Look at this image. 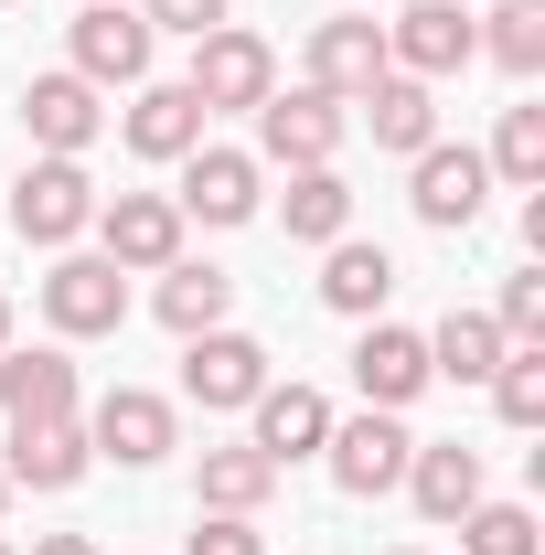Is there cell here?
Instances as JSON below:
<instances>
[{
    "label": "cell",
    "instance_id": "obj_12",
    "mask_svg": "<svg viewBox=\"0 0 545 555\" xmlns=\"http://www.w3.org/2000/svg\"><path fill=\"white\" fill-rule=\"evenodd\" d=\"M22 129H33L43 160H86L97 129H107V107H97V86H86L75 65H54V75H33V86H22Z\"/></svg>",
    "mask_w": 545,
    "mask_h": 555
},
{
    "label": "cell",
    "instance_id": "obj_34",
    "mask_svg": "<svg viewBox=\"0 0 545 555\" xmlns=\"http://www.w3.org/2000/svg\"><path fill=\"white\" fill-rule=\"evenodd\" d=\"M33 555H97V545H86V534H43Z\"/></svg>",
    "mask_w": 545,
    "mask_h": 555
},
{
    "label": "cell",
    "instance_id": "obj_11",
    "mask_svg": "<svg viewBox=\"0 0 545 555\" xmlns=\"http://www.w3.org/2000/svg\"><path fill=\"white\" fill-rule=\"evenodd\" d=\"M172 171H182V193H172L182 224H246V214L268 204V193H257V171H268L257 150H214V139H204V150H182Z\"/></svg>",
    "mask_w": 545,
    "mask_h": 555
},
{
    "label": "cell",
    "instance_id": "obj_24",
    "mask_svg": "<svg viewBox=\"0 0 545 555\" xmlns=\"http://www.w3.org/2000/svg\"><path fill=\"white\" fill-rule=\"evenodd\" d=\"M150 310H161L182 343H193V332H225V310H236V278H225V268H204V257H172Z\"/></svg>",
    "mask_w": 545,
    "mask_h": 555
},
{
    "label": "cell",
    "instance_id": "obj_17",
    "mask_svg": "<svg viewBox=\"0 0 545 555\" xmlns=\"http://www.w3.org/2000/svg\"><path fill=\"white\" fill-rule=\"evenodd\" d=\"M278 481H289V470H278L257 438H225V449H204V460H193V513H246V524H257Z\"/></svg>",
    "mask_w": 545,
    "mask_h": 555
},
{
    "label": "cell",
    "instance_id": "obj_21",
    "mask_svg": "<svg viewBox=\"0 0 545 555\" xmlns=\"http://www.w3.org/2000/svg\"><path fill=\"white\" fill-rule=\"evenodd\" d=\"M353 107H364L375 150H407V160H417V150L439 139V86H417V75H385V86H364Z\"/></svg>",
    "mask_w": 545,
    "mask_h": 555
},
{
    "label": "cell",
    "instance_id": "obj_35",
    "mask_svg": "<svg viewBox=\"0 0 545 555\" xmlns=\"http://www.w3.org/2000/svg\"><path fill=\"white\" fill-rule=\"evenodd\" d=\"M0 352H11V299H0Z\"/></svg>",
    "mask_w": 545,
    "mask_h": 555
},
{
    "label": "cell",
    "instance_id": "obj_27",
    "mask_svg": "<svg viewBox=\"0 0 545 555\" xmlns=\"http://www.w3.org/2000/svg\"><path fill=\"white\" fill-rule=\"evenodd\" d=\"M471 33L503 75H545V0H503V11H481Z\"/></svg>",
    "mask_w": 545,
    "mask_h": 555
},
{
    "label": "cell",
    "instance_id": "obj_18",
    "mask_svg": "<svg viewBox=\"0 0 545 555\" xmlns=\"http://www.w3.org/2000/svg\"><path fill=\"white\" fill-rule=\"evenodd\" d=\"M246 416H257L246 438L268 449L278 470H289V460H321V438H332V396H321V385H278L268 374V396H257Z\"/></svg>",
    "mask_w": 545,
    "mask_h": 555
},
{
    "label": "cell",
    "instance_id": "obj_6",
    "mask_svg": "<svg viewBox=\"0 0 545 555\" xmlns=\"http://www.w3.org/2000/svg\"><path fill=\"white\" fill-rule=\"evenodd\" d=\"M86 449L118 460V470H150V460L182 449V416H172V396H150V385H107L86 406Z\"/></svg>",
    "mask_w": 545,
    "mask_h": 555
},
{
    "label": "cell",
    "instance_id": "obj_38",
    "mask_svg": "<svg viewBox=\"0 0 545 555\" xmlns=\"http://www.w3.org/2000/svg\"><path fill=\"white\" fill-rule=\"evenodd\" d=\"M0 555H11V545H0Z\"/></svg>",
    "mask_w": 545,
    "mask_h": 555
},
{
    "label": "cell",
    "instance_id": "obj_5",
    "mask_svg": "<svg viewBox=\"0 0 545 555\" xmlns=\"http://www.w3.org/2000/svg\"><path fill=\"white\" fill-rule=\"evenodd\" d=\"M182 396L204 416H246L268 396V343L236 332V321H225V332H193V343H182Z\"/></svg>",
    "mask_w": 545,
    "mask_h": 555
},
{
    "label": "cell",
    "instance_id": "obj_7",
    "mask_svg": "<svg viewBox=\"0 0 545 555\" xmlns=\"http://www.w3.org/2000/svg\"><path fill=\"white\" fill-rule=\"evenodd\" d=\"M150 22H139L129 0H75V22H65V54L86 86H150Z\"/></svg>",
    "mask_w": 545,
    "mask_h": 555
},
{
    "label": "cell",
    "instance_id": "obj_4",
    "mask_svg": "<svg viewBox=\"0 0 545 555\" xmlns=\"http://www.w3.org/2000/svg\"><path fill=\"white\" fill-rule=\"evenodd\" d=\"M43 321H54L65 343H107V332L129 321V278L107 268L97 246H65V257L43 268Z\"/></svg>",
    "mask_w": 545,
    "mask_h": 555
},
{
    "label": "cell",
    "instance_id": "obj_30",
    "mask_svg": "<svg viewBox=\"0 0 545 555\" xmlns=\"http://www.w3.org/2000/svg\"><path fill=\"white\" fill-rule=\"evenodd\" d=\"M492 406H503V427H545V343H514L492 363Z\"/></svg>",
    "mask_w": 545,
    "mask_h": 555
},
{
    "label": "cell",
    "instance_id": "obj_31",
    "mask_svg": "<svg viewBox=\"0 0 545 555\" xmlns=\"http://www.w3.org/2000/svg\"><path fill=\"white\" fill-rule=\"evenodd\" d=\"M492 332H503V343H545V268H514V278H503Z\"/></svg>",
    "mask_w": 545,
    "mask_h": 555
},
{
    "label": "cell",
    "instance_id": "obj_13",
    "mask_svg": "<svg viewBox=\"0 0 545 555\" xmlns=\"http://www.w3.org/2000/svg\"><path fill=\"white\" fill-rule=\"evenodd\" d=\"M481 193H492L481 150H449V139H428V150H417V171H407L417 224H439V235H471V224H481Z\"/></svg>",
    "mask_w": 545,
    "mask_h": 555
},
{
    "label": "cell",
    "instance_id": "obj_25",
    "mask_svg": "<svg viewBox=\"0 0 545 555\" xmlns=\"http://www.w3.org/2000/svg\"><path fill=\"white\" fill-rule=\"evenodd\" d=\"M278 214H289V235H300V246H332V235H353V182H342V160H321V171H289Z\"/></svg>",
    "mask_w": 545,
    "mask_h": 555
},
{
    "label": "cell",
    "instance_id": "obj_15",
    "mask_svg": "<svg viewBox=\"0 0 545 555\" xmlns=\"http://www.w3.org/2000/svg\"><path fill=\"white\" fill-rule=\"evenodd\" d=\"M86 470H97L86 416H22V427H11V460H0V481H11V491H75Z\"/></svg>",
    "mask_w": 545,
    "mask_h": 555
},
{
    "label": "cell",
    "instance_id": "obj_8",
    "mask_svg": "<svg viewBox=\"0 0 545 555\" xmlns=\"http://www.w3.org/2000/svg\"><path fill=\"white\" fill-rule=\"evenodd\" d=\"M342 96H321V86H278L268 107H257V160H278V171H321V160H342Z\"/></svg>",
    "mask_w": 545,
    "mask_h": 555
},
{
    "label": "cell",
    "instance_id": "obj_28",
    "mask_svg": "<svg viewBox=\"0 0 545 555\" xmlns=\"http://www.w3.org/2000/svg\"><path fill=\"white\" fill-rule=\"evenodd\" d=\"M481 171L514 182V193H545V107H503V129H492V150H481Z\"/></svg>",
    "mask_w": 545,
    "mask_h": 555
},
{
    "label": "cell",
    "instance_id": "obj_16",
    "mask_svg": "<svg viewBox=\"0 0 545 555\" xmlns=\"http://www.w3.org/2000/svg\"><path fill=\"white\" fill-rule=\"evenodd\" d=\"M300 65H310V86H321V96H342V107H353L364 86H385V75H396V65H385V22H375V11H342V22H321Z\"/></svg>",
    "mask_w": 545,
    "mask_h": 555
},
{
    "label": "cell",
    "instance_id": "obj_33",
    "mask_svg": "<svg viewBox=\"0 0 545 555\" xmlns=\"http://www.w3.org/2000/svg\"><path fill=\"white\" fill-rule=\"evenodd\" d=\"M139 22L150 33H214V22H236V0H139Z\"/></svg>",
    "mask_w": 545,
    "mask_h": 555
},
{
    "label": "cell",
    "instance_id": "obj_20",
    "mask_svg": "<svg viewBox=\"0 0 545 555\" xmlns=\"http://www.w3.org/2000/svg\"><path fill=\"white\" fill-rule=\"evenodd\" d=\"M396 491H417V513H428V524H460V513L481 502V449H460V438H417Z\"/></svg>",
    "mask_w": 545,
    "mask_h": 555
},
{
    "label": "cell",
    "instance_id": "obj_32",
    "mask_svg": "<svg viewBox=\"0 0 545 555\" xmlns=\"http://www.w3.org/2000/svg\"><path fill=\"white\" fill-rule=\"evenodd\" d=\"M182 555H268V534H257L246 513H193V545Z\"/></svg>",
    "mask_w": 545,
    "mask_h": 555
},
{
    "label": "cell",
    "instance_id": "obj_14",
    "mask_svg": "<svg viewBox=\"0 0 545 555\" xmlns=\"http://www.w3.org/2000/svg\"><path fill=\"white\" fill-rule=\"evenodd\" d=\"M439 374H428V332H396V321H364V343H353V396L385 416H407Z\"/></svg>",
    "mask_w": 545,
    "mask_h": 555
},
{
    "label": "cell",
    "instance_id": "obj_29",
    "mask_svg": "<svg viewBox=\"0 0 545 555\" xmlns=\"http://www.w3.org/2000/svg\"><path fill=\"white\" fill-rule=\"evenodd\" d=\"M460 555H545V534H535L524 502H492V491H481L471 513H460Z\"/></svg>",
    "mask_w": 545,
    "mask_h": 555
},
{
    "label": "cell",
    "instance_id": "obj_1",
    "mask_svg": "<svg viewBox=\"0 0 545 555\" xmlns=\"http://www.w3.org/2000/svg\"><path fill=\"white\" fill-rule=\"evenodd\" d=\"M182 86H193V107H204V118H225V107H246V118H257V107L278 96V54H268V33H246V22H214V33H193V75H182Z\"/></svg>",
    "mask_w": 545,
    "mask_h": 555
},
{
    "label": "cell",
    "instance_id": "obj_2",
    "mask_svg": "<svg viewBox=\"0 0 545 555\" xmlns=\"http://www.w3.org/2000/svg\"><path fill=\"white\" fill-rule=\"evenodd\" d=\"M97 257L118 278H161L172 257H182V204L172 193H97Z\"/></svg>",
    "mask_w": 545,
    "mask_h": 555
},
{
    "label": "cell",
    "instance_id": "obj_3",
    "mask_svg": "<svg viewBox=\"0 0 545 555\" xmlns=\"http://www.w3.org/2000/svg\"><path fill=\"white\" fill-rule=\"evenodd\" d=\"M11 224H22V246H54L65 257L75 235L97 224V182H86V160H22V182H11Z\"/></svg>",
    "mask_w": 545,
    "mask_h": 555
},
{
    "label": "cell",
    "instance_id": "obj_23",
    "mask_svg": "<svg viewBox=\"0 0 545 555\" xmlns=\"http://www.w3.org/2000/svg\"><path fill=\"white\" fill-rule=\"evenodd\" d=\"M0 416H11V427H22V416H75V363L54 343L0 352Z\"/></svg>",
    "mask_w": 545,
    "mask_h": 555
},
{
    "label": "cell",
    "instance_id": "obj_19",
    "mask_svg": "<svg viewBox=\"0 0 545 555\" xmlns=\"http://www.w3.org/2000/svg\"><path fill=\"white\" fill-rule=\"evenodd\" d=\"M118 139H129L139 160H182V150H204V107H193V86H129Z\"/></svg>",
    "mask_w": 545,
    "mask_h": 555
},
{
    "label": "cell",
    "instance_id": "obj_26",
    "mask_svg": "<svg viewBox=\"0 0 545 555\" xmlns=\"http://www.w3.org/2000/svg\"><path fill=\"white\" fill-rule=\"evenodd\" d=\"M503 332H492V310H449L439 332H428V374H449V385H492V363H503Z\"/></svg>",
    "mask_w": 545,
    "mask_h": 555
},
{
    "label": "cell",
    "instance_id": "obj_10",
    "mask_svg": "<svg viewBox=\"0 0 545 555\" xmlns=\"http://www.w3.org/2000/svg\"><path fill=\"white\" fill-rule=\"evenodd\" d=\"M481 54V33H471V0H407L396 22H385V65L417 75V86H439V75H460Z\"/></svg>",
    "mask_w": 545,
    "mask_h": 555
},
{
    "label": "cell",
    "instance_id": "obj_22",
    "mask_svg": "<svg viewBox=\"0 0 545 555\" xmlns=\"http://www.w3.org/2000/svg\"><path fill=\"white\" fill-rule=\"evenodd\" d=\"M396 299V257L385 246H364V235H332V268H321V310H342V321H375Z\"/></svg>",
    "mask_w": 545,
    "mask_h": 555
},
{
    "label": "cell",
    "instance_id": "obj_9",
    "mask_svg": "<svg viewBox=\"0 0 545 555\" xmlns=\"http://www.w3.org/2000/svg\"><path fill=\"white\" fill-rule=\"evenodd\" d=\"M407 416L364 406V416H332V438H321V460H332V481L353 491V502H385V491L407 481Z\"/></svg>",
    "mask_w": 545,
    "mask_h": 555
},
{
    "label": "cell",
    "instance_id": "obj_37",
    "mask_svg": "<svg viewBox=\"0 0 545 555\" xmlns=\"http://www.w3.org/2000/svg\"><path fill=\"white\" fill-rule=\"evenodd\" d=\"M396 555H417V545H396Z\"/></svg>",
    "mask_w": 545,
    "mask_h": 555
},
{
    "label": "cell",
    "instance_id": "obj_36",
    "mask_svg": "<svg viewBox=\"0 0 545 555\" xmlns=\"http://www.w3.org/2000/svg\"><path fill=\"white\" fill-rule=\"evenodd\" d=\"M0 513H11V481H0Z\"/></svg>",
    "mask_w": 545,
    "mask_h": 555
}]
</instances>
